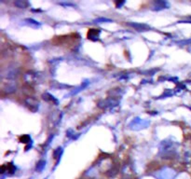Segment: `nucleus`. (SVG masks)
Masks as SVG:
<instances>
[{"instance_id":"obj_1","label":"nucleus","mask_w":191,"mask_h":179,"mask_svg":"<svg viewBox=\"0 0 191 179\" xmlns=\"http://www.w3.org/2000/svg\"><path fill=\"white\" fill-rule=\"evenodd\" d=\"M98 29H90L88 32V37L91 39H93V37H97L100 31H97Z\"/></svg>"}]
</instances>
